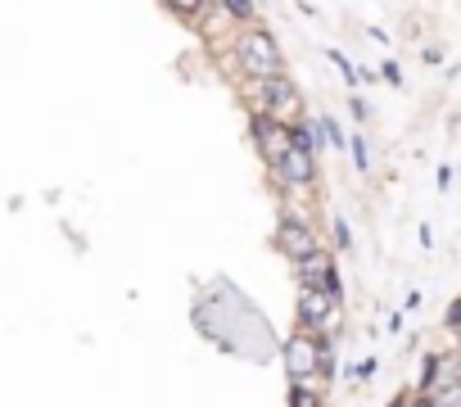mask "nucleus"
I'll use <instances>...</instances> for the list:
<instances>
[{
  "instance_id": "nucleus-18",
  "label": "nucleus",
  "mask_w": 461,
  "mask_h": 407,
  "mask_svg": "<svg viewBox=\"0 0 461 407\" xmlns=\"http://www.w3.org/2000/svg\"><path fill=\"white\" fill-rule=\"evenodd\" d=\"M452 362H457V376H461V349H457V358H452Z\"/></svg>"
},
{
  "instance_id": "nucleus-8",
  "label": "nucleus",
  "mask_w": 461,
  "mask_h": 407,
  "mask_svg": "<svg viewBox=\"0 0 461 407\" xmlns=\"http://www.w3.org/2000/svg\"><path fill=\"white\" fill-rule=\"evenodd\" d=\"M281 249H285L294 262H303V258H312L321 245H317V236H312L303 222H285V227H281Z\"/></svg>"
},
{
  "instance_id": "nucleus-5",
  "label": "nucleus",
  "mask_w": 461,
  "mask_h": 407,
  "mask_svg": "<svg viewBox=\"0 0 461 407\" xmlns=\"http://www.w3.org/2000/svg\"><path fill=\"white\" fill-rule=\"evenodd\" d=\"M299 281L308 290H325L331 299H340V277H335V262H331V253H325V249H317L312 258L299 262Z\"/></svg>"
},
{
  "instance_id": "nucleus-3",
  "label": "nucleus",
  "mask_w": 461,
  "mask_h": 407,
  "mask_svg": "<svg viewBox=\"0 0 461 407\" xmlns=\"http://www.w3.org/2000/svg\"><path fill=\"white\" fill-rule=\"evenodd\" d=\"M285 371H290L294 385H299V380H312V376L321 371V339H317V335H308V330L290 335V345H285Z\"/></svg>"
},
{
  "instance_id": "nucleus-9",
  "label": "nucleus",
  "mask_w": 461,
  "mask_h": 407,
  "mask_svg": "<svg viewBox=\"0 0 461 407\" xmlns=\"http://www.w3.org/2000/svg\"><path fill=\"white\" fill-rule=\"evenodd\" d=\"M443 362H448V358H439V353H430V358L421 362V380H416V394H434V385H439V376H443Z\"/></svg>"
},
{
  "instance_id": "nucleus-12",
  "label": "nucleus",
  "mask_w": 461,
  "mask_h": 407,
  "mask_svg": "<svg viewBox=\"0 0 461 407\" xmlns=\"http://www.w3.org/2000/svg\"><path fill=\"white\" fill-rule=\"evenodd\" d=\"M200 5L204 0H168V10H177V14H200Z\"/></svg>"
},
{
  "instance_id": "nucleus-4",
  "label": "nucleus",
  "mask_w": 461,
  "mask_h": 407,
  "mask_svg": "<svg viewBox=\"0 0 461 407\" xmlns=\"http://www.w3.org/2000/svg\"><path fill=\"white\" fill-rule=\"evenodd\" d=\"M340 299H331L325 290H299V321H303V330L308 335H317V330H331L335 321H340Z\"/></svg>"
},
{
  "instance_id": "nucleus-15",
  "label": "nucleus",
  "mask_w": 461,
  "mask_h": 407,
  "mask_svg": "<svg viewBox=\"0 0 461 407\" xmlns=\"http://www.w3.org/2000/svg\"><path fill=\"white\" fill-rule=\"evenodd\" d=\"M321 131H325V136H331V141H335V145H344V131H340V127H335L331 118H325V122H321Z\"/></svg>"
},
{
  "instance_id": "nucleus-19",
  "label": "nucleus",
  "mask_w": 461,
  "mask_h": 407,
  "mask_svg": "<svg viewBox=\"0 0 461 407\" xmlns=\"http://www.w3.org/2000/svg\"><path fill=\"white\" fill-rule=\"evenodd\" d=\"M457 339H461V326H457Z\"/></svg>"
},
{
  "instance_id": "nucleus-13",
  "label": "nucleus",
  "mask_w": 461,
  "mask_h": 407,
  "mask_svg": "<svg viewBox=\"0 0 461 407\" xmlns=\"http://www.w3.org/2000/svg\"><path fill=\"white\" fill-rule=\"evenodd\" d=\"M353 159H358V168H362V172L371 168V159H366V141H362V136H353Z\"/></svg>"
},
{
  "instance_id": "nucleus-11",
  "label": "nucleus",
  "mask_w": 461,
  "mask_h": 407,
  "mask_svg": "<svg viewBox=\"0 0 461 407\" xmlns=\"http://www.w3.org/2000/svg\"><path fill=\"white\" fill-rule=\"evenodd\" d=\"M222 5H226L235 19H253V0H222Z\"/></svg>"
},
{
  "instance_id": "nucleus-17",
  "label": "nucleus",
  "mask_w": 461,
  "mask_h": 407,
  "mask_svg": "<svg viewBox=\"0 0 461 407\" xmlns=\"http://www.w3.org/2000/svg\"><path fill=\"white\" fill-rule=\"evenodd\" d=\"M448 326H452V330H457V326H461V299H457V303H452V308H448Z\"/></svg>"
},
{
  "instance_id": "nucleus-1",
  "label": "nucleus",
  "mask_w": 461,
  "mask_h": 407,
  "mask_svg": "<svg viewBox=\"0 0 461 407\" xmlns=\"http://www.w3.org/2000/svg\"><path fill=\"white\" fill-rule=\"evenodd\" d=\"M240 63H244V73H249L253 82L281 78V46L272 41V32L249 28V32L240 37Z\"/></svg>"
},
{
  "instance_id": "nucleus-6",
  "label": "nucleus",
  "mask_w": 461,
  "mask_h": 407,
  "mask_svg": "<svg viewBox=\"0 0 461 407\" xmlns=\"http://www.w3.org/2000/svg\"><path fill=\"white\" fill-rule=\"evenodd\" d=\"M253 136H258V150H262V159H268V163H276V159L290 150V127L262 118V113L253 118Z\"/></svg>"
},
{
  "instance_id": "nucleus-16",
  "label": "nucleus",
  "mask_w": 461,
  "mask_h": 407,
  "mask_svg": "<svg viewBox=\"0 0 461 407\" xmlns=\"http://www.w3.org/2000/svg\"><path fill=\"white\" fill-rule=\"evenodd\" d=\"M335 240H340V245H344V249H349V245H353V240H349V222H344V218H335Z\"/></svg>"
},
{
  "instance_id": "nucleus-7",
  "label": "nucleus",
  "mask_w": 461,
  "mask_h": 407,
  "mask_svg": "<svg viewBox=\"0 0 461 407\" xmlns=\"http://www.w3.org/2000/svg\"><path fill=\"white\" fill-rule=\"evenodd\" d=\"M272 168H276V177H281L285 186H312V177H317L312 154H299V150H285Z\"/></svg>"
},
{
  "instance_id": "nucleus-2",
  "label": "nucleus",
  "mask_w": 461,
  "mask_h": 407,
  "mask_svg": "<svg viewBox=\"0 0 461 407\" xmlns=\"http://www.w3.org/2000/svg\"><path fill=\"white\" fill-rule=\"evenodd\" d=\"M262 96H258V113L262 118H272V122H281V127H290V118L299 113V96H294V87L285 82V78H272V82H253Z\"/></svg>"
},
{
  "instance_id": "nucleus-14",
  "label": "nucleus",
  "mask_w": 461,
  "mask_h": 407,
  "mask_svg": "<svg viewBox=\"0 0 461 407\" xmlns=\"http://www.w3.org/2000/svg\"><path fill=\"white\" fill-rule=\"evenodd\" d=\"M331 59H335V63H340V73H344V78H349V82H358V73H353V63H349V59H344V54H340V50H331Z\"/></svg>"
},
{
  "instance_id": "nucleus-10",
  "label": "nucleus",
  "mask_w": 461,
  "mask_h": 407,
  "mask_svg": "<svg viewBox=\"0 0 461 407\" xmlns=\"http://www.w3.org/2000/svg\"><path fill=\"white\" fill-rule=\"evenodd\" d=\"M290 407H321V389H317L312 380L290 385Z\"/></svg>"
}]
</instances>
